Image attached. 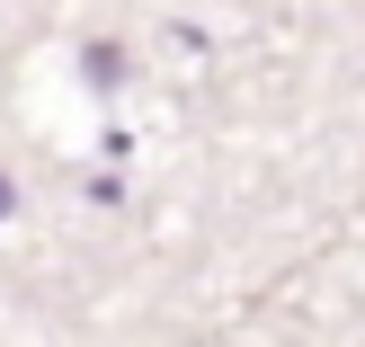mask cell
<instances>
[{
	"instance_id": "6da1fadb",
	"label": "cell",
	"mask_w": 365,
	"mask_h": 347,
	"mask_svg": "<svg viewBox=\"0 0 365 347\" xmlns=\"http://www.w3.org/2000/svg\"><path fill=\"white\" fill-rule=\"evenodd\" d=\"M9 205H18V196H9V178H0V214H9Z\"/></svg>"
}]
</instances>
